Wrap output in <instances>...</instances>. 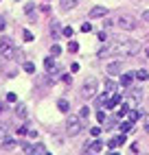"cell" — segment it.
<instances>
[{"label":"cell","instance_id":"1","mask_svg":"<svg viewBox=\"0 0 149 155\" xmlns=\"http://www.w3.org/2000/svg\"><path fill=\"white\" fill-rule=\"evenodd\" d=\"M110 55H119V57H134L140 53V42L136 39H116L114 44L108 46Z\"/></svg>","mask_w":149,"mask_h":155},{"label":"cell","instance_id":"2","mask_svg":"<svg viewBox=\"0 0 149 155\" xmlns=\"http://www.w3.org/2000/svg\"><path fill=\"white\" fill-rule=\"evenodd\" d=\"M83 129V118L81 116H68L66 118V136H79Z\"/></svg>","mask_w":149,"mask_h":155},{"label":"cell","instance_id":"3","mask_svg":"<svg viewBox=\"0 0 149 155\" xmlns=\"http://www.w3.org/2000/svg\"><path fill=\"white\" fill-rule=\"evenodd\" d=\"M97 87H99V81L97 79H86L83 81V85H81V90H79V94H81V98H86V101H90L94 94H97Z\"/></svg>","mask_w":149,"mask_h":155},{"label":"cell","instance_id":"4","mask_svg":"<svg viewBox=\"0 0 149 155\" xmlns=\"http://www.w3.org/2000/svg\"><path fill=\"white\" fill-rule=\"evenodd\" d=\"M116 24H119L123 31H134V28H136V20H134V15L123 13V15L116 18Z\"/></svg>","mask_w":149,"mask_h":155},{"label":"cell","instance_id":"5","mask_svg":"<svg viewBox=\"0 0 149 155\" xmlns=\"http://www.w3.org/2000/svg\"><path fill=\"white\" fill-rule=\"evenodd\" d=\"M16 53V48H13V42L9 37H0V55H2L5 59H9Z\"/></svg>","mask_w":149,"mask_h":155},{"label":"cell","instance_id":"6","mask_svg":"<svg viewBox=\"0 0 149 155\" xmlns=\"http://www.w3.org/2000/svg\"><path fill=\"white\" fill-rule=\"evenodd\" d=\"M108 15V7H92L88 11V18L90 20H97V18H105Z\"/></svg>","mask_w":149,"mask_h":155},{"label":"cell","instance_id":"7","mask_svg":"<svg viewBox=\"0 0 149 155\" xmlns=\"http://www.w3.org/2000/svg\"><path fill=\"white\" fill-rule=\"evenodd\" d=\"M123 61L119 59V61H112V64H108V72H110V77H119L121 72H123Z\"/></svg>","mask_w":149,"mask_h":155},{"label":"cell","instance_id":"8","mask_svg":"<svg viewBox=\"0 0 149 155\" xmlns=\"http://www.w3.org/2000/svg\"><path fill=\"white\" fill-rule=\"evenodd\" d=\"M44 68H46L48 74H57V61H55V57H53V55L44 59Z\"/></svg>","mask_w":149,"mask_h":155},{"label":"cell","instance_id":"9","mask_svg":"<svg viewBox=\"0 0 149 155\" xmlns=\"http://www.w3.org/2000/svg\"><path fill=\"white\" fill-rule=\"evenodd\" d=\"M83 151H86V153H101L103 151V142H99V140H92V142H88L86 144V149H83Z\"/></svg>","mask_w":149,"mask_h":155},{"label":"cell","instance_id":"10","mask_svg":"<svg viewBox=\"0 0 149 155\" xmlns=\"http://www.w3.org/2000/svg\"><path fill=\"white\" fill-rule=\"evenodd\" d=\"M134 79H136V72H123V74H121V85L130 87L134 83Z\"/></svg>","mask_w":149,"mask_h":155},{"label":"cell","instance_id":"11","mask_svg":"<svg viewBox=\"0 0 149 155\" xmlns=\"http://www.w3.org/2000/svg\"><path fill=\"white\" fill-rule=\"evenodd\" d=\"M119 103H121V94H116V92H114L112 98H105V101H103V105L108 107V109H114L116 105H119Z\"/></svg>","mask_w":149,"mask_h":155},{"label":"cell","instance_id":"12","mask_svg":"<svg viewBox=\"0 0 149 155\" xmlns=\"http://www.w3.org/2000/svg\"><path fill=\"white\" fill-rule=\"evenodd\" d=\"M79 0H59V7H61V11H70L72 7H77Z\"/></svg>","mask_w":149,"mask_h":155},{"label":"cell","instance_id":"13","mask_svg":"<svg viewBox=\"0 0 149 155\" xmlns=\"http://www.w3.org/2000/svg\"><path fill=\"white\" fill-rule=\"evenodd\" d=\"M18 147V142L13 140V138H5L2 140V151H11V149H16Z\"/></svg>","mask_w":149,"mask_h":155},{"label":"cell","instance_id":"14","mask_svg":"<svg viewBox=\"0 0 149 155\" xmlns=\"http://www.w3.org/2000/svg\"><path fill=\"white\" fill-rule=\"evenodd\" d=\"M116 90H119L116 81H112V79H108V81H105V92H108V94H114Z\"/></svg>","mask_w":149,"mask_h":155},{"label":"cell","instance_id":"15","mask_svg":"<svg viewBox=\"0 0 149 155\" xmlns=\"http://www.w3.org/2000/svg\"><path fill=\"white\" fill-rule=\"evenodd\" d=\"M20 149H22V153H37V147L35 144H29V142H22Z\"/></svg>","mask_w":149,"mask_h":155},{"label":"cell","instance_id":"16","mask_svg":"<svg viewBox=\"0 0 149 155\" xmlns=\"http://www.w3.org/2000/svg\"><path fill=\"white\" fill-rule=\"evenodd\" d=\"M143 116V111L138 109V107H134V109H130V116H127V120H132V122H136L138 118Z\"/></svg>","mask_w":149,"mask_h":155},{"label":"cell","instance_id":"17","mask_svg":"<svg viewBox=\"0 0 149 155\" xmlns=\"http://www.w3.org/2000/svg\"><path fill=\"white\" fill-rule=\"evenodd\" d=\"M121 131H123V133H132V131H134V122H132V120L123 122V125H121Z\"/></svg>","mask_w":149,"mask_h":155},{"label":"cell","instance_id":"18","mask_svg":"<svg viewBox=\"0 0 149 155\" xmlns=\"http://www.w3.org/2000/svg\"><path fill=\"white\" fill-rule=\"evenodd\" d=\"M68 107H70V105H68V101H64V98L57 101V109H59V111H68Z\"/></svg>","mask_w":149,"mask_h":155},{"label":"cell","instance_id":"19","mask_svg":"<svg viewBox=\"0 0 149 155\" xmlns=\"http://www.w3.org/2000/svg\"><path fill=\"white\" fill-rule=\"evenodd\" d=\"M50 55H53V57H59V55H61V46H59V44H53V46H50Z\"/></svg>","mask_w":149,"mask_h":155},{"label":"cell","instance_id":"20","mask_svg":"<svg viewBox=\"0 0 149 155\" xmlns=\"http://www.w3.org/2000/svg\"><path fill=\"white\" fill-rule=\"evenodd\" d=\"M136 79H138V81H147V79H149V72H147V70H138V72H136Z\"/></svg>","mask_w":149,"mask_h":155},{"label":"cell","instance_id":"21","mask_svg":"<svg viewBox=\"0 0 149 155\" xmlns=\"http://www.w3.org/2000/svg\"><path fill=\"white\" fill-rule=\"evenodd\" d=\"M16 114H18L20 118H26V107H24V105H18V107H16Z\"/></svg>","mask_w":149,"mask_h":155},{"label":"cell","instance_id":"22","mask_svg":"<svg viewBox=\"0 0 149 155\" xmlns=\"http://www.w3.org/2000/svg\"><path fill=\"white\" fill-rule=\"evenodd\" d=\"M24 72H29V74H33V72H35V66L31 64V61H24Z\"/></svg>","mask_w":149,"mask_h":155},{"label":"cell","instance_id":"23","mask_svg":"<svg viewBox=\"0 0 149 155\" xmlns=\"http://www.w3.org/2000/svg\"><path fill=\"white\" fill-rule=\"evenodd\" d=\"M108 147H110V151H112V149H116V147H121V142H119V138H110V142H108Z\"/></svg>","mask_w":149,"mask_h":155},{"label":"cell","instance_id":"24","mask_svg":"<svg viewBox=\"0 0 149 155\" xmlns=\"http://www.w3.org/2000/svg\"><path fill=\"white\" fill-rule=\"evenodd\" d=\"M7 138V125H5V122H0V142H2Z\"/></svg>","mask_w":149,"mask_h":155},{"label":"cell","instance_id":"25","mask_svg":"<svg viewBox=\"0 0 149 155\" xmlns=\"http://www.w3.org/2000/svg\"><path fill=\"white\" fill-rule=\"evenodd\" d=\"M79 116H81L83 120H86V118L90 116V109H88V107H81V109H79Z\"/></svg>","mask_w":149,"mask_h":155},{"label":"cell","instance_id":"26","mask_svg":"<svg viewBox=\"0 0 149 155\" xmlns=\"http://www.w3.org/2000/svg\"><path fill=\"white\" fill-rule=\"evenodd\" d=\"M22 37L26 42H33V33H31V31H22Z\"/></svg>","mask_w":149,"mask_h":155},{"label":"cell","instance_id":"27","mask_svg":"<svg viewBox=\"0 0 149 155\" xmlns=\"http://www.w3.org/2000/svg\"><path fill=\"white\" fill-rule=\"evenodd\" d=\"M68 50H70V53H77V50H79V44H77V42H70V44H68Z\"/></svg>","mask_w":149,"mask_h":155},{"label":"cell","instance_id":"28","mask_svg":"<svg viewBox=\"0 0 149 155\" xmlns=\"http://www.w3.org/2000/svg\"><path fill=\"white\" fill-rule=\"evenodd\" d=\"M33 9H35V5H33V2H29V5H24V11H26L29 15L33 13Z\"/></svg>","mask_w":149,"mask_h":155},{"label":"cell","instance_id":"29","mask_svg":"<svg viewBox=\"0 0 149 155\" xmlns=\"http://www.w3.org/2000/svg\"><path fill=\"white\" fill-rule=\"evenodd\" d=\"M99 133H101V127H92V129H90V136H92V138H97Z\"/></svg>","mask_w":149,"mask_h":155},{"label":"cell","instance_id":"30","mask_svg":"<svg viewBox=\"0 0 149 155\" xmlns=\"http://www.w3.org/2000/svg\"><path fill=\"white\" fill-rule=\"evenodd\" d=\"M7 101H9V103H16V101H18V96L13 94V92H9V94H7Z\"/></svg>","mask_w":149,"mask_h":155},{"label":"cell","instance_id":"31","mask_svg":"<svg viewBox=\"0 0 149 155\" xmlns=\"http://www.w3.org/2000/svg\"><path fill=\"white\" fill-rule=\"evenodd\" d=\"M97 118H99V122H105L108 116H105V111H97Z\"/></svg>","mask_w":149,"mask_h":155},{"label":"cell","instance_id":"32","mask_svg":"<svg viewBox=\"0 0 149 155\" xmlns=\"http://www.w3.org/2000/svg\"><path fill=\"white\" fill-rule=\"evenodd\" d=\"M81 31H83V33H90V31H92V24H81Z\"/></svg>","mask_w":149,"mask_h":155},{"label":"cell","instance_id":"33","mask_svg":"<svg viewBox=\"0 0 149 155\" xmlns=\"http://www.w3.org/2000/svg\"><path fill=\"white\" fill-rule=\"evenodd\" d=\"M61 33H64V35H66V37H70V35H72V28H70V26H66V28H64V31H61Z\"/></svg>","mask_w":149,"mask_h":155},{"label":"cell","instance_id":"34","mask_svg":"<svg viewBox=\"0 0 149 155\" xmlns=\"http://www.w3.org/2000/svg\"><path fill=\"white\" fill-rule=\"evenodd\" d=\"M26 133H29L26 127H20V129H18V136H26Z\"/></svg>","mask_w":149,"mask_h":155},{"label":"cell","instance_id":"35","mask_svg":"<svg viewBox=\"0 0 149 155\" xmlns=\"http://www.w3.org/2000/svg\"><path fill=\"white\" fill-rule=\"evenodd\" d=\"M143 125H145V131H147V133H149V116H147V118H145V120H143Z\"/></svg>","mask_w":149,"mask_h":155},{"label":"cell","instance_id":"36","mask_svg":"<svg viewBox=\"0 0 149 155\" xmlns=\"http://www.w3.org/2000/svg\"><path fill=\"white\" fill-rule=\"evenodd\" d=\"M143 20H145V22L149 24V9H147V11H143Z\"/></svg>","mask_w":149,"mask_h":155},{"label":"cell","instance_id":"37","mask_svg":"<svg viewBox=\"0 0 149 155\" xmlns=\"http://www.w3.org/2000/svg\"><path fill=\"white\" fill-rule=\"evenodd\" d=\"M0 31H5V18L0 15Z\"/></svg>","mask_w":149,"mask_h":155},{"label":"cell","instance_id":"38","mask_svg":"<svg viewBox=\"0 0 149 155\" xmlns=\"http://www.w3.org/2000/svg\"><path fill=\"white\" fill-rule=\"evenodd\" d=\"M2 111H5V103H2V101H0V114H2Z\"/></svg>","mask_w":149,"mask_h":155}]
</instances>
